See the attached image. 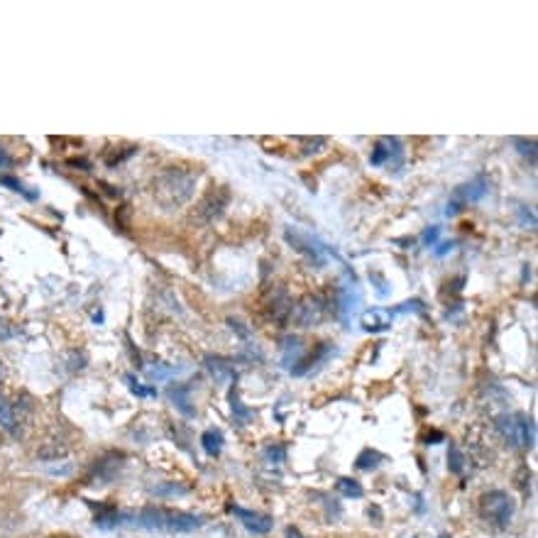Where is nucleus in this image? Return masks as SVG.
<instances>
[{"mask_svg": "<svg viewBox=\"0 0 538 538\" xmlns=\"http://www.w3.org/2000/svg\"><path fill=\"white\" fill-rule=\"evenodd\" d=\"M0 184H3V186H10V188H13V191H18V193H25V196H27V198H32L27 191H25V186L18 181V179H13V177H0Z\"/></svg>", "mask_w": 538, "mask_h": 538, "instance_id": "473e14b6", "label": "nucleus"}, {"mask_svg": "<svg viewBox=\"0 0 538 538\" xmlns=\"http://www.w3.org/2000/svg\"><path fill=\"white\" fill-rule=\"evenodd\" d=\"M301 142L306 147V155H314V152H321V147L326 145V137H301Z\"/></svg>", "mask_w": 538, "mask_h": 538, "instance_id": "c85d7f7f", "label": "nucleus"}, {"mask_svg": "<svg viewBox=\"0 0 538 538\" xmlns=\"http://www.w3.org/2000/svg\"><path fill=\"white\" fill-rule=\"evenodd\" d=\"M514 145H516V150H519V155L529 157L531 164H536V140H524V137H516Z\"/></svg>", "mask_w": 538, "mask_h": 538, "instance_id": "bb28decb", "label": "nucleus"}, {"mask_svg": "<svg viewBox=\"0 0 538 538\" xmlns=\"http://www.w3.org/2000/svg\"><path fill=\"white\" fill-rule=\"evenodd\" d=\"M379 463H382V455H379L377 450H372V448L362 450V453L357 455V460H355L357 470H375Z\"/></svg>", "mask_w": 538, "mask_h": 538, "instance_id": "393cba45", "label": "nucleus"}, {"mask_svg": "<svg viewBox=\"0 0 538 538\" xmlns=\"http://www.w3.org/2000/svg\"><path fill=\"white\" fill-rule=\"evenodd\" d=\"M438 235H440V228H438V225H433V228H428L426 233H423V243H426V245H430V248H433V245H435V240H438Z\"/></svg>", "mask_w": 538, "mask_h": 538, "instance_id": "f704fd0d", "label": "nucleus"}, {"mask_svg": "<svg viewBox=\"0 0 538 538\" xmlns=\"http://www.w3.org/2000/svg\"><path fill=\"white\" fill-rule=\"evenodd\" d=\"M284 238H286V243H289L296 252L304 255L311 264H316V267H323V264H326L328 252H326V245H323L319 238H314L311 233L299 230V228H286Z\"/></svg>", "mask_w": 538, "mask_h": 538, "instance_id": "7ed1b4c3", "label": "nucleus"}, {"mask_svg": "<svg viewBox=\"0 0 538 538\" xmlns=\"http://www.w3.org/2000/svg\"><path fill=\"white\" fill-rule=\"evenodd\" d=\"M196 181H198V172L193 174L181 167H169L155 179L152 188H155V198L164 208H179L193 196Z\"/></svg>", "mask_w": 538, "mask_h": 538, "instance_id": "f257e3e1", "label": "nucleus"}, {"mask_svg": "<svg viewBox=\"0 0 538 538\" xmlns=\"http://www.w3.org/2000/svg\"><path fill=\"white\" fill-rule=\"evenodd\" d=\"M0 428L8 430V433L15 435V438L20 435V418H18V411H15V406L8 402V399H0Z\"/></svg>", "mask_w": 538, "mask_h": 538, "instance_id": "f3484780", "label": "nucleus"}, {"mask_svg": "<svg viewBox=\"0 0 538 538\" xmlns=\"http://www.w3.org/2000/svg\"><path fill=\"white\" fill-rule=\"evenodd\" d=\"M230 511H233V514L240 519V524H243L245 529H248L250 534H255V536L269 534L271 526H274V521H271L269 514H260V511H248V509H243V506H230Z\"/></svg>", "mask_w": 538, "mask_h": 538, "instance_id": "6e6552de", "label": "nucleus"}, {"mask_svg": "<svg viewBox=\"0 0 538 538\" xmlns=\"http://www.w3.org/2000/svg\"><path fill=\"white\" fill-rule=\"evenodd\" d=\"M228 201H230L228 188H223V186L215 188V186H213V191L208 193V196L201 201V206H198V215H201L203 220H215L220 213L225 211V206H228Z\"/></svg>", "mask_w": 538, "mask_h": 538, "instance_id": "1a4fd4ad", "label": "nucleus"}, {"mask_svg": "<svg viewBox=\"0 0 538 538\" xmlns=\"http://www.w3.org/2000/svg\"><path fill=\"white\" fill-rule=\"evenodd\" d=\"M516 213H519L521 225H524V228H536V218H534V213L526 211V206H519V208H516Z\"/></svg>", "mask_w": 538, "mask_h": 538, "instance_id": "72a5a7b5", "label": "nucleus"}, {"mask_svg": "<svg viewBox=\"0 0 538 538\" xmlns=\"http://www.w3.org/2000/svg\"><path fill=\"white\" fill-rule=\"evenodd\" d=\"M127 519H130V514H122V511L113 509V506H101L94 524L98 526V529H117V526H122Z\"/></svg>", "mask_w": 538, "mask_h": 538, "instance_id": "dca6fc26", "label": "nucleus"}, {"mask_svg": "<svg viewBox=\"0 0 538 538\" xmlns=\"http://www.w3.org/2000/svg\"><path fill=\"white\" fill-rule=\"evenodd\" d=\"M514 509H516L514 499L501 489L485 492V494L480 497V514H482L487 521H492L494 526H499V529L509 526Z\"/></svg>", "mask_w": 538, "mask_h": 538, "instance_id": "f03ea898", "label": "nucleus"}, {"mask_svg": "<svg viewBox=\"0 0 538 538\" xmlns=\"http://www.w3.org/2000/svg\"><path fill=\"white\" fill-rule=\"evenodd\" d=\"M448 470L453 475H463V470H465V455L455 443L448 445Z\"/></svg>", "mask_w": 538, "mask_h": 538, "instance_id": "b1692460", "label": "nucleus"}, {"mask_svg": "<svg viewBox=\"0 0 538 538\" xmlns=\"http://www.w3.org/2000/svg\"><path fill=\"white\" fill-rule=\"evenodd\" d=\"M264 455H267L269 463H284L286 458V450L281 448V445H269L267 450H264Z\"/></svg>", "mask_w": 538, "mask_h": 538, "instance_id": "c756f323", "label": "nucleus"}, {"mask_svg": "<svg viewBox=\"0 0 538 538\" xmlns=\"http://www.w3.org/2000/svg\"><path fill=\"white\" fill-rule=\"evenodd\" d=\"M281 352H284V365L294 367L301 360V340L299 338H284L281 342Z\"/></svg>", "mask_w": 538, "mask_h": 538, "instance_id": "412c9836", "label": "nucleus"}, {"mask_svg": "<svg viewBox=\"0 0 538 538\" xmlns=\"http://www.w3.org/2000/svg\"><path fill=\"white\" fill-rule=\"evenodd\" d=\"M333 352V347H331V342H321L319 347H316L314 352H311L309 357H301L299 362H296L294 367H291V375H296V377H301V375H306V372L311 370L314 365H319L321 360H326L328 355Z\"/></svg>", "mask_w": 538, "mask_h": 538, "instance_id": "2eb2a0df", "label": "nucleus"}, {"mask_svg": "<svg viewBox=\"0 0 538 538\" xmlns=\"http://www.w3.org/2000/svg\"><path fill=\"white\" fill-rule=\"evenodd\" d=\"M487 193H489V179H487L485 174H480V177H475L473 181H468V184H463V186L455 188L453 196H450V201H448V208H445V213H448V215H458L465 206L482 201Z\"/></svg>", "mask_w": 538, "mask_h": 538, "instance_id": "20e7f679", "label": "nucleus"}, {"mask_svg": "<svg viewBox=\"0 0 538 538\" xmlns=\"http://www.w3.org/2000/svg\"><path fill=\"white\" fill-rule=\"evenodd\" d=\"M52 538H69V536H52Z\"/></svg>", "mask_w": 538, "mask_h": 538, "instance_id": "a19ab883", "label": "nucleus"}, {"mask_svg": "<svg viewBox=\"0 0 538 538\" xmlns=\"http://www.w3.org/2000/svg\"><path fill=\"white\" fill-rule=\"evenodd\" d=\"M228 323H230V328H233V331H238V333H240V335H243V338H250V331H248V328H243V323H240V321L230 319Z\"/></svg>", "mask_w": 538, "mask_h": 538, "instance_id": "e433bc0d", "label": "nucleus"}, {"mask_svg": "<svg viewBox=\"0 0 538 538\" xmlns=\"http://www.w3.org/2000/svg\"><path fill=\"white\" fill-rule=\"evenodd\" d=\"M392 319L394 314L387 309H370L360 316V326L365 333H382L387 328H392Z\"/></svg>", "mask_w": 538, "mask_h": 538, "instance_id": "9b49d317", "label": "nucleus"}, {"mask_svg": "<svg viewBox=\"0 0 538 538\" xmlns=\"http://www.w3.org/2000/svg\"><path fill=\"white\" fill-rule=\"evenodd\" d=\"M167 397H169V402L174 404V409L181 414V416H186V418L196 416V406H191V389H188L186 384L169 387L167 389Z\"/></svg>", "mask_w": 538, "mask_h": 538, "instance_id": "f8f14e48", "label": "nucleus"}, {"mask_svg": "<svg viewBox=\"0 0 538 538\" xmlns=\"http://www.w3.org/2000/svg\"><path fill=\"white\" fill-rule=\"evenodd\" d=\"M8 164H10V157L5 155L3 147H0V167H8Z\"/></svg>", "mask_w": 538, "mask_h": 538, "instance_id": "ea45409f", "label": "nucleus"}, {"mask_svg": "<svg viewBox=\"0 0 538 538\" xmlns=\"http://www.w3.org/2000/svg\"><path fill=\"white\" fill-rule=\"evenodd\" d=\"M155 494H186V487H179V485H169V487H152Z\"/></svg>", "mask_w": 538, "mask_h": 538, "instance_id": "2f4dec72", "label": "nucleus"}, {"mask_svg": "<svg viewBox=\"0 0 538 538\" xmlns=\"http://www.w3.org/2000/svg\"><path fill=\"white\" fill-rule=\"evenodd\" d=\"M514 430H516V445L521 448H534L536 445V423L529 414H516L514 416Z\"/></svg>", "mask_w": 538, "mask_h": 538, "instance_id": "4468645a", "label": "nucleus"}, {"mask_svg": "<svg viewBox=\"0 0 538 538\" xmlns=\"http://www.w3.org/2000/svg\"><path fill=\"white\" fill-rule=\"evenodd\" d=\"M357 304H360V289H357L355 276H352V279H347L345 284L338 289V319L345 323V326L350 323V316L352 311L357 309Z\"/></svg>", "mask_w": 538, "mask_h": 538, "instance_id": "0eeeda50", "label": "nucleus"}, {"mask_svg": "<svg viewBox=\"0 0 538 538\" xmlns=\"http://www.w3.org/2000/svg\"><path fill=\"white\" fill-rule=\"evenodd\" d=\"M286 538H304V536H301V531H299V529H294V526H289V529H286Z\"/></svg>", "mask_w": 538, "mask_h": 538, "instance_id": "58836bf2", "label": "nucleus"}, {"mask_svg": "<svg viewBox=\"0 0 538 538\" xmlns=\"http://www.w3.org/2000/svg\"><path fill=\"white\" fill-rule=\"evenodd\" d=\"M421 301H406V304H402V306H399V309L397 311H394V314H406V311H421Z\"/></svg>", "mask_w": 538, "mask_h": 538, "instance_id": "c9c22d12", "label": "nucleus"}, {"mask_svg": "<svg viewBox=\"0 0 538 538\" xmlns=\"http://www.w3.org/2000/svg\"><path fill=\"white\" fill-rule=\"evenodd\" d=\"M497 428L501 430L506 443L516 445V430H514V416H499L497 418Z\"/></svg>", "mask_w": 538, "mask_h": 538, "instance_id": "a878e982", "label": "nucleus"}, {"mask_svg": "<svg viewBox=\"0 0 538 538\" xmlns=\"http://www.w3.org/2000/svg\"><path fill=\"white\" fill-rule=\"evenodd\" d=\"M335 489L340 492L342 497H347V499H360V497L365 494L362 485L357 482V480H352V478H340L335 482Z\"/></svg>", "mask_w": 538, "mask_h": 538, "instance_id": "5701e85b", "label": "nucleus"}, {"mask_svg": "<svg viewBox=\"0 0 538 538\" xmlns=\"http://www.w3.org/2000/svg\"><path fill=\"white\" fill-rule=\"evenodd\" d=\"M402 157H404V150H402L399 137H382V140L375 145V150H372L370 164L372 167H382V164H394V167H399V164H402Z\"/></svg>", "mask_w": 538, "mask_h": 538, "instance_id": "39448f33", "label": "nucleus"}, {"mask_svg": "<svg viewBox=\"0 0 538 538\" xmlns=\"http://www.w3.org/2000/svg\"><path fill=\"white\" fill-rule=\"evenodd\" d=\"M203 362H206V370L211 372V375L215 377V382L225 384V382H228V379H233V377H235L233 365H230L228 360H223V357H213V355H208Z\"/></svg>", "mask_w": 538, "mask_h": 538, "instance_id": "a211bd4d", "label": "nucleus"}, {"mask_svg": "<svg viewBox=\"0 0 538 538\" xmlns=\"http://www.w3.org/2000/svg\"><path fill=\"white\" fill-rule=\"evenodd\" d=\"M203 526V519L196 514H186V511H169L167 516V531H177V534H188Z\"/></svg>", "mask_w": 538, "mask_h": 538, "instance_id": "ddd939ff", "label": "nucleus"}, {"mask_svg": "<svg viewBox=\"0 0 538 538\" xmlns=\"http://www.w3.org/2000/svg\"><path fill=\"white\" fill-rule=\"evenodd\" d=\"M125 382H127V387H130V392L135 394V397H157V389L142 387V384H137V379L132 375H125Z\"/></svg>", "mask_w": 538, "mask_h": 538, "instance_id": "cd10ccee", "label": "nucleus"}, {"mask_svg": "<svg viewBox=\"0 0 538 538\" xmlns=\"http://www.w3.org/2000/svg\"><path fill=\"white\" fill-rule=\"evenodd\" d=\"M294 311V319L296 323H299L301 328H311L316 326L321 319H323V311H326V306H323V299L321 296H306V299L299 301V306Z\"/></svg>", "mask_w": 538, "mask_h": 538, "instance_id": "423d86ee", "label": "nucleus"}, {"mask_svg": "<svg viewBox=\"0 0 538 538\" xmlns=\"http://www.w3.org/2000/svg\"><path fill=\"white\" fill-rule=\"evenodd\" d=\"M370 281H372V284L377 286V294L382 296V299H384V296L389 294V289H387V286H389V281L384 279V276L379 274V271H375V274H370Z\"/></svg>", "mask_w": 538, "mask_h": 538, "instance_id": "7c9ffc66", "label": "nucleus"}, {"mask_svg": "<svg viewBox=\"0 0 538 538\" xmlns=\"http://www.w3.org/2000/svg\"><path fill=\"white\" fill-rule=\"evenodd\" d=\"M201 445H203V450L211 455V458H218L220 450H223V433H220V430H215V428L203 430Z\"/></svg>", "mask_w": 538, "mask_h": 538, "instance_id": "6ab92c4d", "label": "nucleus"}, {"mask_svg": "<svg viewBox=\"0 0 538 538\" xmlns=\"http://www.w3.org/2000/svg\"><path fill=\"white\" fill-rule=\"evenodd\" d=\"M450 250H453V243H443L438 250H435V255H448Z\"/></svg>", "mask_w": 538, "mask_h": 538, "instance_id": "4c0bfd02", "label": "nucleus"}, {"mask_svg": "<svg viewBox=\"0 0 538 538\" xmlns=\"http://www.w3.org/2000/svg\"><path fill=\"white\" fill-rule=\"evenodd\" d=\"M120 460L122 455H108V458H103L98 463V468H96V473H98V480H103V482H110L113 478H115V473L120 470Z\"/></svg>", "mask_w": 538, "mask_h": 538, "instance_id": "aec40b11", "label": "nucleus"}, {"mask_svg": "<svg viewBox=\"0 0 538 538\" xmlns=\"http://www.w3.org/2000/svg\"><path fill=\"white\" fill-rule=\"evenodd\" d=\"M230 409H233V418L240 423V426H248V423L252 421V411H250V409H245V404L240 402L238 389H233V392H230Z\"/></svg>", "mask_w": 538, "mask_h": 538, "instance_id": "4be33fe9", "label": "nucleus"}, {"mask_svg": "<svg viewBox=\"0 0 538 538\" xmlns=\"http://www.w3.org/2000/svg\"><path fill=\"white\" fill-rule=\"evenodd\" d=\"M167 516L169 511L162 506H145L140 514L132 516V524L142 526V529H152V531H167Z\"/></svg>", "mask_w": 538, "mask_h": 538, "instance_id": "9d476101", "label": "nucleus"}]
</instances>
